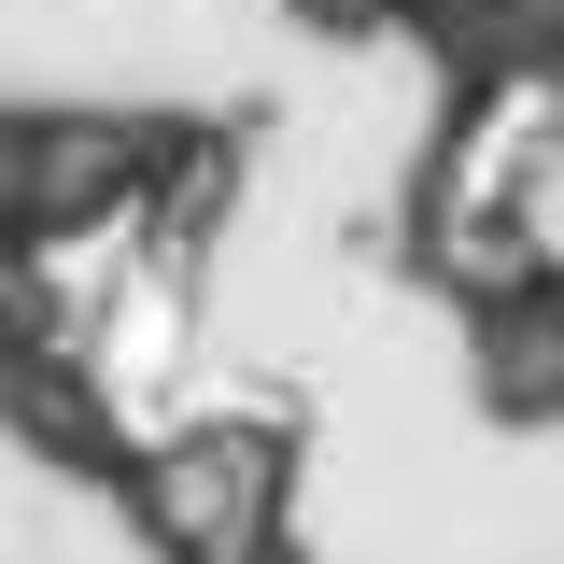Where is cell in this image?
I'll return each mask as SVG.
<instances>
[{"mask_svg":"<svg viewBox=\"0 0 564 564\" xmlns=\"http://www.w3.org/2000/svg\"><path fill=\"white\" fill-rule=\"evenodd\" d=\"M494 352H508V395H564V282H536V296L494 325Z\"/></svg>","mask_w":564,"mask_h":564,"instance_id":"obj_1","label":"cell"}]
</instances>
